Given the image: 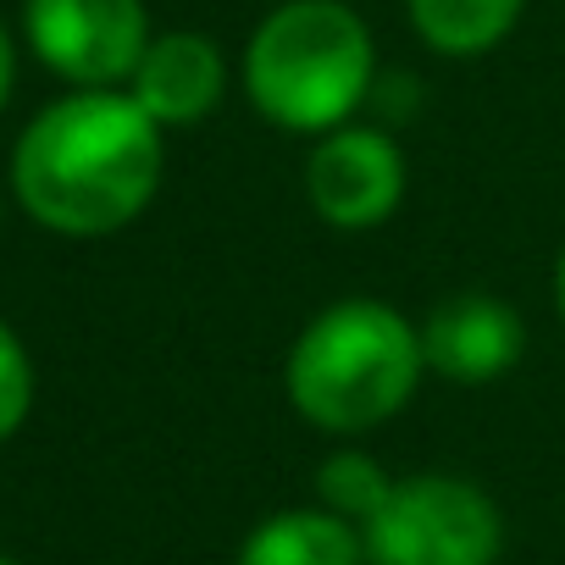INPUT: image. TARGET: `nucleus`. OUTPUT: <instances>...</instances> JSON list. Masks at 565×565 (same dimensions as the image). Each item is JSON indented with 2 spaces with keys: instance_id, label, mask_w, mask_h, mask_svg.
<instances>
[{
  "instance_id": "1",
  "label": "nucleus",
  "mask_w": 565,
  "mask_h": 565,
  "mask_svg": "<svg viewBox=\"0 0 565 565\" xmlns=\"http://www.w3.org/2000/svg\"><path fill=\"white\" fill-rule=\"evenodd\" d=\"M12 189L51 233H117L161 189V122L122 89H73L23 128Z\"/></svg>"
},
{
  "instance_id": "2",
  "label": "nucleus",
  "mask_w": 565,
  "mask_h": 565,
  "mask_svg": "<svg viewBox=\"0 0 565 565\" xmlns=\"http://www.w3.org/2000/svg\"><path fill=\"white\" fill-rule=\"evenodd\" d=\"M422 372V328L383 300H339L295 339L282 383L311 427L366 433L411 405Z\"/></svg>"
},
{
  "instance_id": "3",
  "label": "nucleus",
  "mask_w": 565,
  "mask_h": 565,
  "mask_svg": "<svg viewBox=\"0 0 565 565\" xmlns=\"http://www.w3.org/2000/svg\"><path fill=\"white\" fill-rule=\"evenodd\" d=\"M372 29L344 0H289L244 51V95L289 134H333L372 95Z\"/></svg>"
},
{
  "instance_id": "4",
  "label": "nucleus",
  "mask_w": 565,
  "mask_h": 565,
  "mask_svg": "<svg viewBox=\"0 0 565 565\" xmlns=\"http://www.w3.org/2000/svg\"><path fill=\"white\" fill-rule=\"evenodd\" d=\"M372 565H493L499 504L466 477H405L361 526Z\"/></svg>"
},
{
  "instance_id": "5",
  "label": "nucleus",
  "mask_w": 565,
  "mask_h": 565,
  "mask_svg": "<svg viewBox=\"0 0 565 565\" xmlns=\"http://www.w3.org/2000/svg\"><path fill=\"white\" fill-rule=\"evenodd\" d=\"M23 34L73 89H117L150 51L145 0H23Z\"/></svg>"
},
{
  "instance_id": "6",
  "label": "nucleus",
  "mask_w": 565,
  "mask_h": 565,
  "mask_svg": "<svg viewBox=\"0 0 565 565\" xmlns=\"http://www.w3.org/2000/svg\"><path fill=\"white\" fill-rule=\"evenodd\" d=\"M306 194L328 227H344V233L377 227L405 200V156L388 134L344 122V128L322 134V145L311 150Z\"/></svg>"
},
{
  "instance_id": "7",
  "label": "nucleus",
  "mask_w": 565,
  "mask_h": 565,
  "mask_svg": "<svg viewBox=\"0 0 565 565\" xmlns=\"http://www.w3.org/2000/svg\"><path fill=\"white\" fill-rule=\"evenodd\" d=\"M422 355L449 383H493L521 361V322L493 295H455L422 322Z\"/></svg>"
},
{
  "instance_id": "8",
  "label": "nucleus",
  "mask_w": 565,
  "mask_h": 565,
  "mask_svg": "<svg viewBox=\"0 0 565 565\" xmlns=\"http://www.w3.org/2000/svg\"><path fill=\"white\" fill-rule=\"evenodd\" d=\"M227 89V62L205 34H161L150 40L139 73L128 78V95L161 122V128H194L216 111Z\"/></svg>"
},
{
  "instance_id": "9",
  "label": "nucleus",
  "mask_w": 565,
  "mask_h": 565,
  "mask_svg": "<svg viewBox=\"0 0 565 565\" xmlns=\"http://www.w3.org/2000/svg\"><path fill=\"white\" fill-rule=\"evenodd\" d=\"M361 554L355 521L333 510H277L244 537L238 565H361Z\"/></svg>"
},
{
  "instance_id": "10",
  "label": "nucleus",
  "mask_w": 565,
  "mask_h": 565,
  "mask_svg": "<svg viewBox=\"0 0 565 565\" xmlns=\"http://www.w3.org/2000/svg\"><path fill=\"white\" fill-rule=\"evenodd\" d=\"M416 34L444 56H482L493 51L526 12V0H405Z\"/></svg>"
},
{
  "instance_id": "11",
  "label": "nucleus",
  "mask_w": 565,
  "mask_h": 565,
  "mask_svg": "<svg viewBox=\"0 0 565 565\" xmlns=\"http://www.w3.org/2000/svg\"><path fill=\"white\" fill-rule=\"evenodd\" d=\"M317 493H322V510H333V515L366 526V521L383 510V499L394 493V477H388L372 455H355V449H350V455H333V460L322 466Z\"/></svg>"
},
{
  "instance_id": "12",
  "label": "nucleus",
  "mask_w": 565,
  "mask_h": 565,
  "mask_svg": "<svg viewBox=\"0 0 565 565\" xmlns=\"http://www.w3.org/2000/svg\"><path fill=\"white\" fill-rule=\"evenodd\" d=\"M34 411V361L23 339L0 322V444H7Z\"/></svg>"
},
{
  "instance_id": "13",
  "label": "nucleus",
  "mask_w": 565,
  "mask_h": 565,
  "mask_svg": "<svg viewBox=\"0 0 565 565\" xmlns=\"http://www.w3.org/2000/svg\"><path fill=\"white\" fill-rule=\"evenodd\" d=\"M12 78H18V45H12V29L0 23V106L12 100Z\"/></svg>"
},
{
  "instance_id": "14",
  "label": "nucleus",
  "mask_w": 565,
  "mask_h": 565,
  "mask_svg": "<svg viewBox=\"0 0 565 565\" xmlns=\"http://www.w3.org/2000/svg\"><path fill=\"white\" fill-rule=\"evenodd\" d=\"M554 295H559V317H565V249H559V277H554Z\"/></svg>"
},
{
  "instance_id": "15",
  "label": "nucleus",
  "mask_w": 565,
  "mask_h": 565,
  "mask_svg": "<svg viewBox=\"0 0 565 565\" xmlns=\"http://www.w3.org/2000/svg\"><path fill=\"white\" fill-rule=\"evenodd\" d=\"M0 565H18V559H12V554H0Z\"/></svg>"
}]
</instances>
